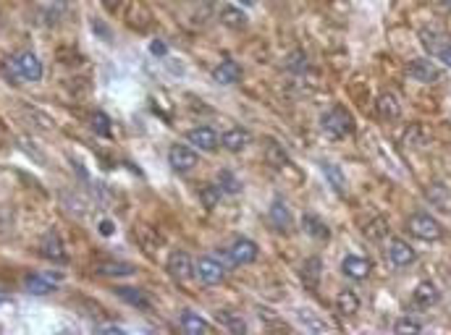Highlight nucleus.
Instances as JSON below:
<instances>
[{
    "instance_id": "f257e3e1",
    "label": "nucleus",
    "mask_w": 451,
    "mask_h": 335,
    "mask_svg": "<svg viewBox=\"0 0 451 335\" xmlns=\"http://www.w3.org/2000/svg\"><path fill=\"white\" fill-rule=\"evenodd\" d=\"M6 71L11 74V79H24V81H40L42 79V61L29 50L16 52L14 58L6 61Z\"/></svg>"
},
{
    "instance_id": "f03ea898",
    "label": "nucleus",
    "mask_w": 451,
    "mask_h": 335,
    "mask_svg": "<svg viewBox=\"0 0 451 335\" xmlns=\"http://www.w3.org/2000/svg\"><path fill=\"white\" fill-rule=\"evenodd\" d=\"M320 129L328 139H344L349 134H354V118L349 116V110H344L341 105H336L328 113H323Z\"/></svg>"
},
{
    "instance_id": "7ed1b4c3",
    "label": "nucleus",
    "mask_w": 451,
    "mask_h": 335,
    "mask_svg": "<svg viewBox=\"0 0 451 335\" xmlns=\"http://www.w3.org/2000/svg\"><path fill=\"white\" fill-rule=\"evenodd\" d=\"M407 228L414 238H420V241H438L441 236H443V225L438 223L433 215H425V212H417V215H412L407 220Z\"/></svg>"
},
{
    "instance_id": "20e7f679",
    "label": "nucleus",
    "mask_w": 451,
    "mask_h": 335,
    "mask_svg": "<svg viewBox=\"0 0 451 335\" xmlns=\"http://www.w3.org/2000/svg\"><path fill=\"white\" fill-rule=\"evenodd\" d=\"M61 281H63L61 272H29L24 278V288L32 296H48V294H53L58 288Z\"/></svg>"
},
{
    "instance_id": "39448f33",
    "label": "nucleus",
    "mask_w": 451,
    "mask_h": 335,
    "mask_svg": "<svg viewBox=\"0 0 451 335\" xmlns=\"http://www.w3.org/2000/svg\"><path fill=\"white\" fill-rule=\"evenodd\" d=\"M194 275L199 278V283L202 285H218V283H223L226 270L218 259L199 257L197 262H194Z\"/></svg>"
},
{
    "instance_id": "423d86ee",
    "label": "nucleus",
    "mask_w": 451,
    "mask_h": 335,
    "mask_svg": "<svg viewBox=\"0 0 451 335\" xmlns=\"http://www.w3.org/2000/svg\"><path fill=\"white\" fill-rule=\"evenodd\" d=\"M168 272H171L173 281H181V283H186L192 275H194V262H192V257L186 254V252H181V249H176V252H171L168 254Z\"/></svg>"
},
{
    "instance_id": "0eeeda50",
    "label": "nucleus",
    "mask_w": 451,
    "mask_h": 335,
    "mask_svg": "<svg viewBox=\"0 0 451 335\" xmlns=\"http://www.w3.org/2000/svg\"><path fill=\"white\" fill-rule=\"evenodd\" d=\"M257 252H260V246L254 244L252 238H237L234 244L228 246V259L234 262V265H252L254 259H257Z\"/></svg>"
},
{
    "instance_id": "6e6552de",
    "label": "nucleus",
    "mask_w": 451,
    "mask_h": 335,
    "mask_svg": "<svg viewBox=\"0 0 451 335\" xmlns=\"http://www.w3.org/2000/svg\"><path fill=\"white\" fill-rule=\"evenodd\" d=\"M407 74L412 79H417V81H423V84H436L441 79V68L428 58H414V61L407 63Z\"/></svg>"
},
{
    "instance_id": "1a4fd4ad",
    "label": "nucleus",
    "mask_w": 451,
    "mask_h": 335,
    "mask_svg": "<svg viewBox=\"0 0 451 335\" xmlns=\"http://www.w3.org/2000/svg\"><path fill=\"white\" fill-rule=\"evenodd\" d=\"M168 163L176 173H189L192 168L197 165V152L192 147H184V144H173L168 150Z\"/></svg>"
},
{
    "instance_id": "9d476101",
    "label": "nucleus",
    "mask_w": 451,
    "mask_h": 335,
    "mask_svg": "<svg viewBox=\"0 0 451 335\" xmlns=\"http://www.w3.org/2000/svg\"><path fill=\"white\" fill-rule=\"evenodd\" d=\"M341 272H344V278H349V281L362 283V281H368V275L372 272V265H370V259L349 254V257H344V262H341Z\"/></svg>"
},
{
    "instance_id": "9b49d317",
    "label": "nucleus",
    "mask_w": 451,
    "mask_h": 335,
    "mask_svg": "<svg viewBox=\"0 0 451 335\" xmlns=\"http://www.w3.org/2000/svg\"><path fill=\"white\" fill-rule=\"evenodd\" d=\"M186 139H189L192 147H197V150H202V152H215L218 144H221L218 134H215L210 126H197V129H192L189 134H186Z\"/></svg>"
},
{
    "instance_id": "f8f14e48",
    "label": "nucleus",
    "mask_w": 451,
    "mask_h": 335,
    "mask_svg": "<svg viewBox=\"0 0 451 335\" xmlns=\"http://www.w3.org/2000/svg\"><path fill=\"white\" fill-rule=\"evenodd\" d=\"M388 259H391L394 267H410L412 262L417 259V254H414V249H412L407 241L391 238V241H388Z\"/></svg>"
},
{
    "instance_id": "ddd939ff",
    "label": "nucleus",
    "mask_w": 451,
    "mask_h": 335,
    "mask_svg": "<svg viewBox=\"0 0 451 335\" xmlns=\"http://www.w3.org/2000/svg\"><path fill=\"white\" fill-rule=\"evenodd\" d=\"M268 220H270V225L276 231L289 233V228H292V210H289V205L283 199H273V205L268 210Z\"/></svg>"
},
{
    "instance_id": "4468645a",
    "label": "nucleus",
    "mask_w": 451,
    "mask_h": 335,
    "mask_svg": "<svg viewBox=\"0 0 451 335\" xmlns=\"http://www.w3.org/2000/svg\"><path fill=\"white\" fill-rule=\"evenodd\" d=\"M250 142H252L250 131L241 129V126H231V129H226L223 136H221V147L228 150V152H241V150H247V144Z\"/></svg>"
},
{
    "instance_id": "2eb2a0df",
    "label": "nucleus",
    "mask_w": 451,
    "mask_h": 335,
    "mask_svg": "<svg viewBox=\"0 0 451 335\" xmlns=\"http://www.w3.org/2000/svg\"><path fill=\"white\" fill-rule=\"evenodd\" d=\"M441 294H438V288L433 283H423L414 288V294H412V304H414V309H430V307H436Z\"/></svg>"
},
{
    "instance_id": "dca6fc26",
    "label": "nucleus",
    "mask_w": 451,
    "mask_h": 335,
    "mask_svg": "<svg viewBox=\"0 0 451 335\" xmlns=\"http://www.w3.org/2000/svg\"><path fill=\"white\" fill-rule=\"evenodd\" d=\"M212 79H215V84H239L241 81V65L237 61H223V63L215 65V71H212Z\"/></svg>"
},
{
    "instance_id": "f3484780",
    "label": "nucleus",
    "mask_w": 451,
    "mask_h": 335,
    "mask_svg": "<svg viewBox=\"0 0 451 335\" xmlns=\"http://www.w3.org/2000/svg\"><path fill=\"white\" fill-rule=\"evenodd\" d=\"M113 294H116V296H119L123 304L134 307V309H150V307H152L145 291H139V288H132V285H121V288H116Z\"/></svg>"
},
{
    "instance_id": "a211bd4d",
    "label": "nucleus",
    "mask_w": 451,
    "mask_h": 335,
    "mask_svg": "<svg viewBox=\"0 0 451 335\" xmlns=\"http://www.w3.org/2000/svg\"><path fill=\"white\" fill-rule=\"evenodd\" d=\"M42 254L48 259H53V262H66V249H63V241H61V236L58 231H50L45 233V238H42Z\"/></svg>"
},
{
    "instance_id": "6ab92c4d",
    "label": "nucleus",
    "mask_w": 451,
    "mask_h": 335,
    "mask_svg": "<svg viewBox=\"0 0 451 335\" xmlns=\"http://www.w3.org/2000/svg\"><path fill=\"white\" fill-rule=\"evenodd\" d=\"M94 272L106 275V278H123V275H134V265L119 262V259H103L94 265Z\"/></svg>"
},
{
    "instance_id": "aec40b11",
    "label": "nucleus",
    "mask_w": 451,
    "mask_h": 335,
    "mask_svg": "<svg viewBox=\"0 0 451 335\" xmlns=\"http://www.w3.org/2000/svg\"><path fill=\"white\" fill-rule=\"evenodd\" d=\"M375 110H378V116L385 118V121H394L399 118V97L394 92H383L381 97H378V103H375Z\"/></svg>"
},
{
    "instance_id": "412c9836",
    "label": "nucleus",
    "mask_w": 451,
    "mask_h": 335,
    "mask_svg": "<svg viewBox=\"0 0 451 335\" xmlns=\"http://www.w3.org/2000/svg\"><path fill=\"white\" fill-rule=\"evenodd\" d=\"M336 312L341 317H354L359 312V296L354 291H339V296H336Z\"/></svg>"
},
{
    "instance_id": "4be33fe9",
    "label": "nucleus",
    "mask_w": 451,
    "mask_h": 335,
    "mask_svg": "<svg viewBox=\"0 0 451 335\" xmlns=\"http://www.w3.org/2000/svg\"><path fill=\"white\" fill-rule=\"evenodd\" d=\"M179 325H181V330L189 335H199V333H208V330H210L208 320H202L194 312H184V314L179 317Z\"/></svg>"
},
{
    "instance_id": "5701e85b",
    "label": "nucleus",
    "mask_w": 451,
    "mask_h": 335,
    "mask_svg": "<svg viewBox=\"0 0 451 335\" xmlns=\"http://www.w3.org/2000/svg\"><path fill=\"white\" fill-rule=\"evenodd\" d=\"M302 228H305L307 236H312V238H318V241L331 238V228H328L320 218H315V215H305V218H302Z\"/></svg>"
},
{
    "instance_id": "b1692460",
    "label": "nucleus",
    "mask_w": 451,
    "mask_h": 335,
    "mask_svg": "<svg viewBox=\"0 0 451 335\" xmlns=\"http://www.w3.org/2000/svg\"><path fill=\"white\" fill-rule=\"evenodd\" d=\"M221 21L228 29H244L247 26V16H244V11L234 8V6H226L223 11H221Z\"/></svg>"
},
{
    "instance_id": "393cba45",
    "label": "nucleus",
    "mask_w": 451,
    "mask_h": 335,
    "mask_svg": "<svg viewBox=\"0 0 451 335\" xmlns=\"http://www.w3.org/2000/svg\"><path fill=\"white\" fill-rule=\"evenodd\" d=\"M362 233H365V238L381 241V238L388 236V223H385L383 218H378V215H375L370 223H365V225H362Z\"/></svg>"
},
{
    "instance_id": "a878e982",
    "label": "nucleus",
    "mask_w": 451,
    "mask_h": 335,
    "mask_svg": "<svg viewBox=\"0 0 451 335\" xmlns=\"http://www.w3.org/2000/svg\"><path fill=\"white\" fill-rule=\"evenodd\" d=\"M323 173H325V179H328V183H331V189H336L339 194H344L346 179H344V173H341V168L331 165V163H323Z\"/></svg>"
},
{
    "instance_id": "bb28decb",
    "label": "nucleus",
    "mask_w": 451,
    "mask_h": 335,
    "mask_svg": "<svg viewBox=\"0 0 451 335\" xmlns=\"http://www.w3.org/2000/svg\"><path fill=\"white\" fill-rule=\"evenodd\" d=\"M221 186L218 183H208V186H202V192H199V202L205 210H212V207L221 202Z\"/></svg>"
},
{
    "instance_id": "cd10ccee",
    "label": "nucleus",
    "mask_w": 451,
    "mask_h": 335,
    "mask_svg": "<svg viewBox=\"0 0 451 335\" xmlns=\"http://www.w3.org/2000/svg\"><path fill=\"white\" fill-rule=\"evenodd\" d=\"M302 278H305V283L310 285V288H315L320 281V259L318 257H310L302 265Z\"/></svg>"
},
{
    "instance_id": "c85d7f7f",
    "label": "nucleus",
    "mask_w": 451,
    "mask_h": 335,
    "mask_svg": "<svg viewBox=\"0 0 451 335\" xmlns=\"http://www.w3.org/2000/svg\"><path fill=\"white\" fill-rule=\"evenodd\" d=\"M218 323L223 325L226 330H231V333H247V323L239 320L237 314H231V312H221L218 314Z\"/></svg>"
},
{
    "instance_id": "c756f323",
    "label": "nucleus",
    "mask_w": 451,
    "mask_h": 335,
    "mask_svg": "<svg viewBox=\"0 0 451 335\" xmlns=\"http://www.w3.org/2000/svg\"><path fill=\"white\" fill-rule=\"evenodd\" d=\"M90 126H92L94 134H100V136H110V118H108L103 110H94L92 116H90Z\"/></svg>"
},
{
    "instance_id": "7c9ffc66",
    "label": "nucleus",
    "mask_w": 451,
    "mask_h": 335,
    "mask_svg": "<svg viewBox=\"0 0 451 335\" xmlns=\"http://www.w3.org/2000/svg\"><path fill=\"white\" fill-rule=\"evenodd\" d=\"M307 63H310V61H307V55L302 50H294V52H289V55H286V68H289V71H294V74H305Z\"/></svg>"
},
{
    "instance_id": "2f4dec72",
    "label": "nucleus",
    "mask_w": 451,
    "mask_h": 335,
    "mask_svg": "<svg viewBox=\"0 0 451 335\" xmlns=\"http://www.w3.org/2000/svg\"><path fill=\"white\" fill-rule=\"evenodd\" d=\"M215 183L221 186V192H228V194H239V189H241V183L234 179V173H228V170H221Z\"/></svg>"
},
{
    "instance_id": "473e14b6",
    "label": "nucleus",
    "mask_w": 451,
    "mask_h": 335,
    "mask_svg": "<svg viewBox=\"0 0 451 335\" xmlns=\"http://www.w3.org/2000/svg\"><path fill=\"white\" fill-rule=\"evenodd\" d=\"M394 330H397V333H420L423 325L417 323V320H410V317H401V320L394 323Z\"/></svg>"
},
{
    "instance_id": "72a5a7b5",
    "label": "nucleus",
    "mask_w": 451,
    "mask_h": 335,
    "mask_svg": "<svg viewBox=\"0 0 451 335\" xmlns=\"http://www.w3.org/2000/svg\"><path fill=\"white\" fill-rule=\"evenodd\" d=\"M299 323L305 325V327H310V330H325V325L320 323V320H315L312 314H310V317H305V312L299 314Z\"/></svg>"
},
{
    "instance_id": "f704fd0d",
    "label": "nucleus",
    "mask_w": 451,
    "mask_h": 335,
    "mask_svg": "<svg viewBox=\"0 0 451 335\" xmlns=\"http://www.w3.org/2000/svg\"><path fill=\"white\" fill-rule=\"evenodd\" d=\"M436 58H438V61H441V63H446V65H449V68H451V45H446L443 50L438 52Z\"/></svg>"
},
{
    "instance_id": "c9c22d12",
    "label": "nucleus",
    "mask_w": 451,
    "mask_h": 335,
    "mask_svg": "<svg viewBox=\"0 0 451 335\" xmlns=\"http://www.w3.org/2000/svg\"><path fill=\"white\" fill-rule=\"evenodd\" d=\"M166 50H168V48H166V42H160V39H155V42L150 45V52H152V55H166Z\"/></svg>"
},
{
    "instance_id": "e433bc0d",
    "label": "nucleus",
    "mask_w": 451,
    "mask_h": 335,
    "mask_svg": "<svg viewBox=\"0 0 451 335\" xmlns=\"http://www.w3.org/2000/svg\"><path fill=\"white\" fill-rule=\"evenodd\" d=\"M100 233H103V236H113V223H110V220H103V223H100Z\"/></svg>"
},
{
    "instance_id": "4c0bfd02",
    "label": "nucleus",
    "mask_w": 451,
    "mask_h": 335,
    "mask_svg": "<svg viewBox=\"0 0 451 335\" xmlns=\"http://www.w3.org/2000/svg\"><path fill=\"white\" fill-rule=\"evenodd\" d=\"M100 330H103V333H121L123 335V327H116V325H103Z\"/></svg>"
},
{
    "instance_id": "58836bf2",
    "label": "nucleus",
    "mask_w": 451,
    "mask_h": 335,
    "mask_svg": "<svg viewBox=\"0 0 451 335\" xmlns=\"http://www.w3.org/2000/svg\"><path fill=\"white\" fill-rule=\"evenodd\" d=\"M197 3H202L205 8H210V6H215V0H197Z\"/></svg>"
},
{
    "instance_id": "ea45409f",
    "label": "nucleus",
    "mask_w": 451,
    "mask_h": 335,
    "mask_svg": "<svg viewBox=\"0 0 451 335\" xmlns=\"http://www.w3.org/2000/svg\"><path fill=\"white\" fill-rule=\"evenodd\" d=\"M441 3H443V6H446V8L451 11V0H441Z\"/></svg>"
},
{
    "instance_id": "a19ab883",
    "label": "nucleus",
    "mask_w": 451,
    "mask_h": 335,
    "mask_svg": "<svg viewBox=\"0 0 451 335\" xmlns=\"http://www.w3.org/2000/svg\"><path fill=\"white\" fill-rule=\"evenodd\" d=\"M244 3H247V6H250V3H254V0H244Z\"/></svg>"
}]
</instances>
